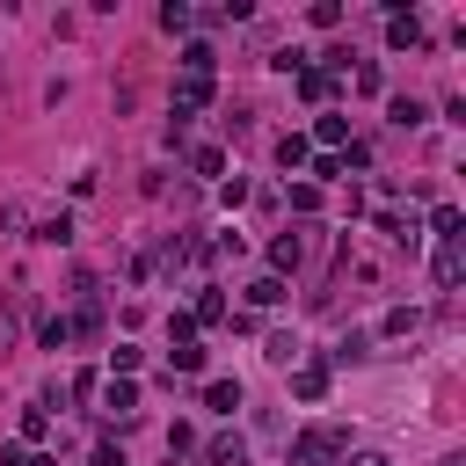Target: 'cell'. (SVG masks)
<instances>
[{
    "label": "cell",
    "mask_w": 466,
    "mask_h": 466,
    "mask_svg": "<svg viewBox=\"0 0 466 466\" xmlns=\"http://www.w3.org/2000/svg\"><path fill=\"white\" fill-rule=\"evenodd\" d=\"M189 320H197V328H218V320H226V299H218V291L204 284V291H197V313H189Z\"/></svg>",
    "instance_id": "14"
},
{
    "label": "cell",
    "mask_w": 466,
    "mask_h": 466,
    "mask_svg": "<svg viewBox=\"0 0 466 466\" xmlns=\"http://www.w3.org/2000/svg\"><path fill=\"white\" fill-rule=\"evenodd\" d=\"M277 299H284V277H255L248 284V306H277Z\"/></svg>",
    "instance_id": "19"
},
{
    "label": "cell",
    "mask_w": 466,
    "mask_h": 466,
    "mask_svg": "<svg viewBox=\"0 0 466 466\" xmlns=\"http://www.w3.org/2000/svg\"><path fill=\"white\" fill-rule=\"evenodd\" d=\"M167 342H175V350L197 342V320H189V313H167Z\"/></svg>",
    "instance_id": "24"
},
{
    "label": "cell",
    "mask_w": 466,
    "mask_h": 466,
    "mask_svg": "<svg viewBox=\"0 0 466 466\" xmlns=\"http://www.w3.org/2000/svg\"><path fill=\"white\" fill-rule=\"evenodd\" d=\"M189 167H197V175H218V167H226V153H218V146H197V153H189Z\"/></svg>",
    "instance_id": "22"
},
{
    "label": "cell",
    "mask_w": 466,
    "mask_h": 466,
    "mask_svg": "<svg viewBox=\"0 0 466 466\" xmlns=\"http://www.w3.org/2000/svg\"><path fill=\"white\" fill-rule=\"evenodd\" d=\"M357 357H371V335H357V328H350V335L335 342V364H357Z\"/></svg>",
    "instance_id": "20"
},
{
    "label": "cell",
    "mask_w": 466,
    "mask_h": 466,
    "mask_svg": "<svg viewBox=\"0 0 466 466\" xmlns=\"http://www.w3.org/2000/svg\"><path fill=\"white\" fill-rule=\"evenodd\" d=\"M204 466H248V437H233V430L211 437V444H204Z\"/></svg>",
    "instance_id": "7"
},
{
    "label": "cell",
    "mask_w": 466,
    "mask_h": 466,
    "mask_svg": "<svg viewBox=\"0 0 466 466\" xmlns=\"http://www.w3.org/2000/svg\"><path fill=\"white\" fill-rule=\"evenodd\" d=\"M430 277H437V291H459V284H466V248H459V240H437Z\"/></svg>",
    "instance_id": "4"
},
{
    "label": "cell",
    "mask_w": 466,
    "mask_h": 466,
    "mask_svg": "<svg viewBox=\"0 0 466 466\" xmlns=\"http://www.w3.org/2000/svg\"><path fill=\"white\" fill-rule=\"evenodd\" d=\"M22 466H58V459H22Z\"/></svg>",
    "instance_id": "30"
},
{
    "label": "cell",
    "mask_w": 466,
    "mask_h": 466,
    "mask_svg": "<svg viewBox=\"0 0 466 466\" xmlns=\"http://www.w3.org/2000/svg\"><path fill=\"white\" fill-rule=\"evenodd\" d=\"M386 36H393V44H400V51H415V44H430V36H422V22H415V15H393V22H386Z\"/></svg>",
    "instance_id": "13"
},
{
    "label": "cell",
    "mask_w": 466,
    "mask_h": 466,
    "mask_svg": "<svg viewBox=\"0 0 466 466\" xmlns=\"http://www.w3.org/2000/svg\"><path fill=\"white\" fill-rule=\"evenodd\" d=\"M262 357H269V364H284V371H291V364H299V357H306V350H299V335H291V328H277V335H269V342H262Z\"/></svg>",
    "instance_id": "9"
},
{
    "label": "cell",
    "mask_w": 466,
    "mask_h": 466,
    "mask_svg": "<svg viewBox=\"0 0 466 466\" xmlns=\"http://www.w3.org/2000/svg\"><path fill=\"white\" fill-rule=\"evenodd\" d=\"M29 218H36L29 197H7V204H0V233H22V240H29Z\"/></svg>",
    "instance_id": "8"
},
{
    "label": "cell",
    "mask_w": 466,
    "mask_h": 466,
    "mask_svg": "<svg viewBox=\"0 0 466 466\" xmlns=\"http://www.w3.org/2000/svg\"><path fill=\"white\" fill-rule=\"evenodd\" d=\"M320 182H342V153H320V160H313V189H320Z\"/></svg>",
    "instance_id": "23"
},
{
    "label": "cell",
    "mask_w": 466,
    "mask_h": 466,
    "mask_svg": "<svg viewBox=\"0 0 466 466\" xmlns=\"http://www.w3.org/2000/svg\"><path fill=\"white\" fill-rule=\"evenodd\" d=\"M299 95H306V102H328V73H313V66H299Z\"/></svg>",
    "instance_id": "21"
},
{
    "label": "cell",
    "mask_w": 466,
    "mask_h": 466,
    "mask_svg": "<svg viewBox=\"0 0 466 466\" xmlns=\"http://www.w3.org/2000/svg\"><path fill=\"white\" fill-rule=\"evenodd\" d=\"M328 386H335V364L328 357H299L291 364V393L299 400H328Z\"/></svg>",
    "instance_id": "3"
},
{
    "label": "cell",
    "mask_w": 466,
    "mask_h": 466,
    "mask_svg": "<svg viewBox=\"0 0 466 466\" xmlns=\"http://www.w3.org/2000/svg\"><path fill=\"white\" fill-rule=\"evenodd\" d=\"M182 451H197V437H189V422H175V430H167V459H182Z\"/></svg>",
    "instance_id": "26"
},
{
    "label": "cell",
    "mask_w": 466,
    "mask_h": 466,
    "mask_svg": "<svg viewBox=\"0 0 466 466\" xmlns=\"http://www.w3.org/2000/svg\"><path fill=\"white\" fill-rule=\"evenodd\" d=\"M386 116H393L400 131H415V124H430V109H422L415 95H393V102H386Z\"/></svg>",
    "instance_id": "10"
},
{
    "label": "cell",
    "mask_w": 466,
    "mask_h": 466,
    "mask_svg": "<svg viewBox=\"0 0 466 466\" xmlns=\"http://www.w3.org/2000/svg\"><path fill=\"white\" fill-rule=\"evenodd\" d=\"M335 459H350V430L342 422H306L291 437V466H335Z\"/></svg>",
    "instance_id": "1"
},
{
    "label": "cell",
    "mask_w": 466,
    "mask_h": 466,
    "mask_svg": "<svg viewBox=\"0 0 466 466\" xmlns=\"http://www.w3.org/2000/svg\"><path fill=\"white\" fill-rule=\"evenodd\" d=\"M430 233H437V240H466V233H459V204H437V211H430Z\"/></svg>",
    "instance_id": "16"
},
{
    "label": "cell",
    "mask_w": 466,
    "mask_h": 466,
    "mask_svg": "<svg viewBox=\"0 0 466 466\" xmlns=\"http://www.w3.org/2000/svg\"><path fill=\"white\" fill-rule=\"evenodd\" d=\"M306 262V233H277L269 240V277H284V269H299Z\"/></svg>",
    "instance_id": "6"
},
{
    "label": "cell",
    "mask_w": 466,
    "mask_h": 466,
    "mask_svg": "<svg viewBox=\"0 0 466 466\" xmlns=\"http://www.w3.org/2000/svg\"><path fill=\"white\" fill-rule=\"evenodd\" d=\"M167 364H175V371H204V350H197V342H182V350H175Z\"/></svg>",
    "instance_id": "25"
},
{
    "label": "cell",
    "mask_w": 466,
    "mask_h": 466,
    "mask_svg": "<svg viewBox=\"0 0 466 466\" xmlns=\"http://www.w3.org/2000/svg\"><path fill=\"white\" fill-rule=\"evenodd\" d=\"M204 408L233 415V408H240V379H211V386H204Z\"/></svg>",
    "instance_id": "12"
},
{
    "label": "cell",
    "mask_w": 466,
    "mask_h": 466,
    "mask_svg": "<svg viewBox=\"0 0 466 466\" xmlns=\"http://www.w3.org/2000/svg\"><path fill=\"white\" fill-rule=\"evenodd\" d=\"M36 342H44V350H66V342H73V320H66V313H51V320L36 328Z\"/></svg>",
    "instance_id": "17"
},
{
    "label": "cell",
    "mask_w": 466,
    "mask_h": 466,
    "mask_svg": "<svg viewBox=\"0 0 466 466\" xmlns=\"http://www.w3.org/2000/svg\"><path fill=\"white\" fill-rule=\"evenodd\" d=\"M95 466H124V451H116V444H102V451H95Z\"/></svg>",
    "instance_id": "27"
},
{
    "label": "cell",
    "mask_w": 466,
    "mask_h": 466,
    "mask_svg": "<svg viewBox=\"0 0 466 466\" xmlns=\"http://www.w3.org/2000/svg\"><path fill=\"white\" fill-rule=\"evenodd\" d=\"M437 466H466V459H459V451H444V459H437Z\"/></svg>",
    "instance_id": "29"
},
{
    "label": "cell",
    "mask_w": 466,
    "mask_h": 466,
    "mask_svg": "<svg viewBox=\"0 0 466 466\" xmlns=\"http://www.w3.org/2000/svg\"><path fill=\"white\" fill-rule=\"evenodd\" d=\"M313 138H320V146H328V153H335V146H342V138H350V116H335V109H328V116H320V124H313Z\"/></svg>",
    "instance_id": "15"
},
{
    "label": "cell",
    "mask_w": 466,
    "mask_h": 466,
    "mask_svg": "<svg viewBox=\"0 0 466 466\" xmlns=\"http://www.w3.org/2000/svg\"><path fill=\"white\" fill-rule=\"evenodd\" d=\"M102 408H109V415L124 422V415L138 408V386H131V379H109V393H102Z\"/></svg>",
    "instance_id": "11"
},
{
    "label": "cell",
    "mask_w": 466,
    "mask_h": 466,
    "mask_svg": "<svg viewBox=\"0 0 466 466\" xmlns=\"http://www.w3.org/2000/svg\"><path fill=\"white\" fill-rule=\"evenodd\" d=\"M306 153H313V146H306L299 131H284V138H277V160H284V167H306Z\"/></svg>",
    "instance_id": "18"
},
{
    "label": "cell",
    "mask_w": 466,
    "mask_h": 466,
    "mask_svg": "<svg viewBox=\"0 0 466 466\" xmlns=\"http://www.w3.org/2000/svg\"><path fill=\"white\" fill-rule=\"evenodd\" d=\"M22 335H29V284L15 277V284H0V357L22 350Z\"/></svg>",
    "instance_id": "2"
},
{
    "label": "cell",
    "mask_w": 466,
    "mask_h": 466,
    "mask_svg": "<svg viewBox=\"0 0 466 466\" xmlns=\"http://www.w3.org/2000/svg\"><path fill=\"white\" fill-rule=\"evenodd\" d=\"M350 466H393V459H386V451H357Z\"/></svg>",
    "instance_id": "28"
},
{
    "label": "cell",
    "mask_w": 466,
    "mask_h": 466,
    "mask_svg": "<svg viewBox=\"0 0 466 466\" xmlns=\"http://www.w3.org/2000/svg\"><path fill=\"white\" fill-rule=\"evenodd\" d=\"M29 240L66 248V240H73V211H66V204H58V211H36V218H29Z\"/></svg>",
    "instance_id": "5"
}]
</instances>
